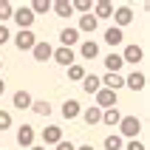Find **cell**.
I'll use <instances>...</instances> for the list:
<instances>
[{"label": "cell", "instance_id": "484cf974", "mask_svg": "<svg viewBox=\"0 0 150 150\" xmlns=\"http://www.w3.org/2000/svg\"><path fill=\"white\" fill-rule=\"evenodd\" d=\"M31 110L37 113V116H51V105L45 99H37V102H31Z\"/></svg>", "mask_w": 150, "mask_h": 150}, {"label": "cell", "instance_id": "4316f807", "mask_svg": "<svg viewBox=\"0 0 150 150\" xmlns=\"http://www.w3.org/2000/svg\"><path fill=\"white\" fill-rule=\"evenodd\" d=\"M28 8H31V14L37 17V14H45V11H51V3H48V0H34Z\"/></svg>", "mask_w": 150, "mask_h": 150}, {"label": "cell", "instance_id": "9a60e30c", "mask_svg": "<svg viewBox=\"0 0 150 150\" xmlns=\"http://www.w3.org/2000/svg\"><path fill=\"white\" fill-rule=\"evenodd\" d=\"M122 65H125V62H122V54H113V51H110L108 57H105V68H108V74H119Z\"/></svg>", "mask_w": 150, "mask_h": 150}, {"label": "cell", "instance_id": "5bb4252c", "mask_svg": "<svg viewBox=\"0 0 150 150\" xmlns=\"http://www.w3.org/2000/svg\"><path fill=\"white\" fill-rule=\"evenodd\" d=\"M93 17H96V20H105V17H113V3H108V0H99V3L93 6Z\"/></svg>", "mask_w": 150, "mask_h": 150}, {"label": "cell", "instance_id": "8d00e7d4", "mask_svg": "<svg viewBox=\"0 0 150 150\" xmlns=\"http://www.w3.org/2000/svg\"><path fill=\"white\" fill-rule=\"evenodd\" d=\"M3 91H6V82H3V79H0V96H3Z\"/></svg>", "mask_w": 150, "mask_h": 150}, {"label": "cell", "instance_id": "d590c367", "mask_svg": "<svg viewBox=\"0 0 150 150\" xmlns=\"http://www.w3.org/2000/svg\"><path fill=\"white\" fill-rule=\"evenodd\" d=\"M28 150H45V147H42V144H31Z\"/></svg>", "mask_w": 150, "mask_h": 150}, {"label": "cell", "instance_id": "d6a6232c", "mask_svg": "<svg viewBox=\"0 0 150 150\" xmlns=\"http://www.w3.org/2000/svg\"><path fill=\"white\" fill-rule=\"evenodd\" d=\"M125 150H147V147H144L142 142H136V139H130V142H127V147H125Z\"/></svg>", "mask_w": 150, "mask_h": 150}, {"label": "cell", "instance_id": "2e32d148", "mask_svg": "<svg viewBox=\"0 0 150 150\" xmlns=\"http://www.w3.org/2000/svg\"><path fill=\"white\" fill-rule=\"evenodd\" d=\"M79 116L85 119V125H99V122H102V110L96 108V105H91V108H85Z\"/></svg>", "mask_w": 150, "mask_h": 150}, {"label": "cell", "instance_id": "ffe728a7", "mask_svg": "<svg viewBox=\"0 0 150 150\" xmlns=\"http://www.w3.org/2000/svg\"><path fill=\"white\" fill-rule=\"evenodd\" d=\"M51 11H54L57 17H71L74 14V8H71L68 0H54V3H51Z\"/></svg>", "mask_w": 150, "mask_h": 150}, {"label": "cell", "instance_id": "ba28073f", "mask_svg": "<svg viewBox=\"0 0 150 150\" xmlns=\"http://www.w3.org/2000/svg\"><path fill=\"white\" fill-rule=\"evenodd\" d=\"M99 82H102V88H108V91L116 93L119 88H125V76H122V74H105Z\"/></svg>", "mask_w": 150, "mask_h": 150}, {"label": "cell", "instance_id": "7c38bea8", "mask_svg": "<svg viewBox=\"0 0 150 150\" xmlns=\"http://www.w3.org/2000/svg\"><path fill=\"white\" fill-rule=\"evenodd\" d=\"M31 54H34V59H37V62H45V59H51V54H54V48H51L48 42L37 40V45L31 48Z\"/></svg>", "mask_w": 150, "mask_h": 150}, {"label": "cell", "instance_id": "f546056e", "mask_svg": "<svg viewBox=\"0 0 150 150\" xmlns=\"http://www.w3.org/2000/svg\"><path fill=\"white\" fill-rule=\"evenodd\" d=\"M8 127H11V113L0 110V130H8Z\"/></svg>", "mask_w": 150, "mask_h": 150}, {"label": "cell", "instance_id": "cb8c5ba5", "mask_svg": "<svg viewBox=\"0 0 150 150\" xmlns=\"http://www.w3.org/2000/svg\"><path fill=\"white\" fill-rule=\"evenodd\" d=\"M79 54H82L85 59H93V57H96V54H99V45H96V42H93V40H85L82 45H79Z\"/></svg>", "mask_w": 150, "mask_h": 150}, {"label": "cell", "instance_id": "8fae6325", "mask_svg": "<svg viewBox=\"0 0 150 150\" xmlns=\"http://www.w3.org/2000/svg\"><path fill=\"white\" fill-rule=\"evenodd\" d=\"M125 85L130 88V91H144V85H147V76H144L142 71H133L130 76H125Z\"/></svg>", "mask_w": 150, "mask_h": 150}, {"label": "cell", "instance_id": "4fadbf2b", "mask_svg": "<svg viewBox=\"0 0 150 150\" xmlns=\"http://www.w3.org/2000/svg\"><path fill=\"white\" fill-rule=\"evenodd\" d=\"M59 42H62V48L76 45V42H79V31H76V28H71V25H68V28H62V31H59Z\"/></svg>", "mask_w": 150, "mask_h": 150}, {"label": "cell", "instance_id": "277c9868", "mask_svg": "<svg viewBox=\"0 0 150 150\" xmlns=\"http://www.w3.org/2000/svg\"><path fill=\"white\" fill-rule=\"evenodd\" d=\"M14 45H17L20 51H31L34 45H37V37H34V31H31V28H28V31H17Z\"/></svg>", "mask_w": 150, "mask_h": 150}, {"label": "cell", "instance_id": "ac0fdd59", "mask_svg": "<svg viewBox=\"0 0 150 150\" xmlns=\"http://www.w3.org/2000/svg\"><path fill=\"white\" fill-rule=\"evenodd\" d=\"M79 113H82V108H79L76 99H65V102H62V116H65V119H76Z\"/></svg>", "mask_w": 150, "mask_h": 150}, {"label": "cell", "instance_id": "d6986e66", "mask_svg": "<svg viewBox=\"0 0 150 150\" xmlns=\"http://www.w3.org/2000/svg\"><path fill=\"white\" fill-rule=\"evenodd\" d=\"M99 88H102V82H99V76H96V74H85L82 76V91L85 93H96Z\"/></svg>", "mask_w": 150, "mask_h": 150}, {"label": "cell", "instance_id": "f1b7e54d", "mask_svg": "<svg viewBox=\"0 0 150 150\" xmlns=\"http://www.w3.org/2000/svg\"><path fill=\"white\" fill-rule=\"evenodd\" d=\"M11 11H14V6L8 0H0V25L6 23V20H11Z\"/></svg>", "mask_w": 150, "mask_h": 150}, {"label": "cell", "instance_id": "836d02e7", "mask_svg": "<svg viewBox=\"0 0 150 150\" xmlns=\"http://www.w3.org/2000/svg\"><path fill=\"white\" fill-rule=\"evenodd\" d=\"M57 150H74V144H71V142H59Z\"/></svg>", "mask_w": 150, "mask_h": 150}, {"label": "cell", "instance_id": "d4e9b609", "mask_svg": "<svg viewBox=\"0 0 150 150\" xmlns=\"http://www.w3.org/2000/svg\"><path fill=\"white\" fill-rule=\"evenodd\" d=\"M88 74V71H85L82 65H79V62H74V65H68V79H71V82H82V76Z\"/></svg>", "mask_w": 150, "mask_h": 150}, {"label": "cell", "instance_id": "52a82bcc", "mask_svg": "<svg viewBox=\"0 0 150 150\" xmlns=\"http://www.w3.org/2000/svg\"><path fill=\"white\" fill-rule=\"evenodd\" d=\"M51 59H54V62H59V65H74L76 62V57H74V51L71 48H62V45H59V48H54V54H51Z\"/></svg>", "mask_w": 150, "mask_h": 150}, {"label": "cell", "instance_id": "e575fe53", "mask_svg": "<svg viewBox=\"0 0 150 150\" xmlns=\"http://www.w3.org/2000/svg\"><path fill=\"white\" fill-rule=\"evenodd\" d=\"M74 150H93V144H82V147H74Z\"/></svg>", "mask_w": 150, "mask_h": 150}, {"label": "cell", "instance_id": "1f68e13d", "mask_svg": "<svg viewBox=\"0 0 150 150\" xmlns=\"http://www.w3.org/2000/svg\"><path fill=\"white\" fill-rule=\"evenodd\" d=\"M11 40V31H8L6 25H0V45H3V42H8Z\"/></svg>", "mask_w": 150, "mask_h": 150}, {"label": "cell", "instance_id": "74e56055", "mask_svg": "<svg viewBox=\"0 0 150 150\" xmlns=\"http://www.w3.org/2000/svg\"><path fill=\"white\" fill-rule=\"evenodd\" d=\"M0 68H3V59H0Z\"/></svg>", "mask_w": 150, "mask_h": 150}, {"label": "cell", "instance_id": "603a6c76", "mask_svg": "<svg viewBox=\"0 0 150 150\" xmlns=\"http://www.w3.org/2000/svg\"><path fill=\"white\" fill-rule=\"evenodd\" d=\"M119 119H122V113H119L116 108H110V110H102V125H108V127H116V125H119Z\"/></svg>", "mask_w": 150, "mask_h": 150}, {"label": "cell", "instance_id": "83f0119b", "mask_svg": "<svg viewBox=\"0 0 150 150\" xmlns=\"http://www.w3.org/2000/svg\"><path fill=\"white\" fill-rule=\"evenodd\" d=\"M122 136H116V133H110V136H105V150H122Z\"/></svg>", "mask_w": 150, "mask_h": 150}, {"label": "cell", "instance_id": "30bf717a", "mask_svg": "<svg viewBox=\"0 0 150 150\" xmlns=\"http://www.w3.org/2000/svg\"><path fill=\"white\" fill-rule=\"evenodd\" d=\"M17 144H20V147H31L34 144V127L31 125H20L17 127Z\"/></svg>", "mask_w": 150, "mask_h": 150}, {"label": "cell", "instance_id": "7402d4cb", "mask_svg": "<svg viewBox=\"0 0 150 150\" xmlns=\"http://www.w3.org/2000/svg\"><path fill=\"white\" fill-rule=\"evenodd\" d=\"M122 40H125V34H122V28H116V25H110L108 31H105V42H108V45H122Z\"/></svg>", "mask_w": 150, "mask_h": 150}, {"label": "cell", "instance_id": "7a4b0ae2", "mask_svg": "<svg viewBox=\"0 0 150 150\" xmlns=\"http://www.w3.org/2000/svg\"><path fill=\"white\" fill-rule=\"evenodd\" d=\"M11 17H14V23L20 25V31H28V28L34 25V14H31L28 6H17L14 11H11Z\"/></svg>", "mask_w": 150, "mask_h": 150}, {"label": "cell", "instance_id": "8992f818", "mask_svg": "<svg viewBox=\"0 0 150 150\" xmlns=\"http://www.w3.org/2000/svg\"><path fill=\"white\" fill-rule=\"evenodd\" d=\"M113 23H116V28H125L127 23H133V11H130V6L113 8Z\"/></svg>", "mask_w": 150, "mask_h": 150}, {"label": "cell", "instance_id": "9c48e42d", "mask_svg": "<svg viewBox=\"0 0 150 150\" xmlns=\"http://www.w3.org/2000/svg\"><path fill=\"white\" fill-rule=\"evenodd\" d=\"M142 57H144V51H142V45H125V51H122V62H142Z\"/></svg>", "mask_w": 150, "mask_h": 150}, {"label": "cell", "instance_id": "44dd1931", "mask_svg": "<svg viewBox=\"0 0 150 150\" xmlns=\"http://www.w3.org/2000/svg\"><path fill=\"white\" fill-rule=\"evenodd\" d=\"M11 102H14V108H17V110H25V108H31V102H34V99H31V93H28V91H17Z\"/></svg>", "mask_w": 150, "mask_h": 150}, {"label": "cell", "instance_id": "6da1fadb", "mask_svg": "<svg viewBox=\"0 0 150 150\" xmlns=\"http://www.w3.org/2000/svg\"><path fill=\"white\" fill-rule=\"evenodd\" d=\"M116 127L122 130V136H125V139H136V136H139V130H142V122H139L136 116H122Z\"/></svg>", "mask_w": 150, "mask_h": 150}, {"label": "cell", "instance_id": "5b68a950", "mask_svg": "<svg viewBox=\"0 0 150 150\" xmlns=\"http://www.w3.org/2000/svg\"><path fill=\"white\" fill-rule=\"evenodd\" d=\"M42 147L45 144H59L62 142V127H57V125H48V127H42Z\"/></svg>", "mask_w": 150, "mask_h": 150}, {"label": "cell", "instance_id": "3957f363", "mask_svg": "<svg viewBox=\"0 0 150 150\" xmlns=\"http://www.w3.org/2000/svg\"><path fill=\"white\" fill-rule=\"evenodd\" d=\"M93 96H96V108H99V110H110V108H116V93L108 91V88H99Z\"/></svg>", "mask_w": 150, "mask_h": 150}, {"label": "cell", "instance_id": "4dcf8cb0", "mask_svg": "<svg viewBox=\"0 0 150 150\" xmlns=\"http://www.w3.org/2000/svg\"><path fill=\"white\" fill-rule=\"evenodd\" d=\"M71 8L74 11H91V3L88 0H76V3H71Z\"/></svg>", "mask_w": 150, "mask_h": 150}, {"label": "cell", "instance_id": "e0dca14e", "mask_svg": "<svg viewBox=\"0 0 150 150\" xmlns=\"http://www.w3.org/2000/svg\"><path fill=\"white\" fill-rule=\"evenodd\" d=\"M96 25H99V20H96L93 14H82V17H79V28H76V31L93 34V31H96Z\"/></svg>", "mask_w": 150, "mask_h": 150}]
</instances>
